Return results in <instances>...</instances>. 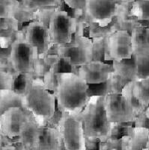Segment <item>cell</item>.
<instances>
[{
	"mask_svg": "<svg viewBox=\"0 0 149 150\" xmlns=\"http://www.w3.org/2000/svg\"><path fill=\"white\" fill-rule=\"evenodd\" d=\"M89 86L74 72H60L54 95L62 112L80 113L89 100Z\"/></svg>",
	"mask_w": 149,
	"mask_h": 150,
	"instance_id": "cell-1",
	"label": "cell"
},
{
	"mask_svg": "<svg viewBox=\"0 0 149 150\" xmlns=\"http://www.w3.org/2000/svg\"><path fill=\"white\" fill-rule=\"evenodd\" d=\"M79 115L83 122L86 140L104 142L112 138L116 124L107 120L105 96H90L88 103Z\"/></svg>",
	"mask_w": 149,
	"mask_h": 150,
	"instance_id": "cell-2",
	"label": "cell"
},
{
	"mask_svg": "<svg viewBox=\"0 0 149 150\" xmlns=\"http://www.w3.org/2000/svg\"><path fill=\"white\" fill-rule=\"evenodd\" d=\"M23 94L26 112L40 127L46 126L56 112L54 93L47 88L43 80L35 79L27 84Z\"/></svg>",
	"mask_w": 149,
	"mask_h": 150,
	"instance_id": "cell-3",
	"label": "cell"
},
{
	"mask_svg": "<svg viewBox=\"0 0 149 150\" xmlns=\"http://www.w3.org/2000/svg\"><path fill=\"white\" fill-rule=\"evenodd\" d=\"M57 129L64 150H87L86 139L79 113L62 112Z\"/></svg>",
	"mask_w": 149,
	"mask_h": 150,
	"instance_id": "cell-4",
	"label": "cell"
},
{
	"mask_svg": "<svg viewBox=\"0 0 149 150\" xmlns=\"http://www.w3.org/2000/svg\"><path fill=\"white\" fill-rule=\"evenodd\" d=\"M57 55L71 66L80 67L93 61V44L89 38L76 33L71 42L58 46Z\"/></svg>",
	"mask_w": 149,
	"mask_h": 150,
	"instance_id": "cell-5",
	"label": "cell"
},
{
	"mask_svg": "<svg viewBox=\"0 0 149 150\" xmlns=\"http://www.w3.org/2000/svg\"><path fill=\"white\" fill-rule=\"evenodd\" d=\"M48 28L53 45H63L71 41L76 34L77 23L76 19L64 11H56L51 14Z\"/></svg>",
	"mask_w": 149,
	"mask_h": 150,
	"instance_id": "cell-6",
	"label": "cell"
},
{
	"mask_svg": "<svg viewBox=\"0 0 149 150\" xmlns=\"http://www.w3.org/2000/svg\"><path fill=\"white\" fill-rule=\"evenodd\" d=\"M37 58L36 50L25 40L15 41L11 45V67L17 75L33 74Z\"/></svg>",
	"mask_w": 149,
	"mask_h": 150,
	"instance_id": "cell-7",
	"label": "cell"
},
{
	"mask_svg": "<svg viewBox=\"0 0 149 150\" xmlns=\"http://www.w3.org/2000/svg\"><path fill=\"white\" fill-rule=\"evenodd\" d=\"M107 120L114 124L134 122L136 113L131 101L121 93H109L105 96Z\"/></svg>",
	"mask_w": 149,
	"mask_h": 150,
	"instance_id": "cell-8",
	"label": "cell"
},
{
	"mask_svg": "<svg viewBox=\"0 0 149 150\" xmlns=\"http://www.w3.org/2000/svg\"><path fill=\"white\" fill-rule=\"evenodd\" d=\"M125 4L122 0H87L85 12L88 18L99 24H107Z\"/></svg>",
	"mask_w": 149,
	"mask_h": 150,
	"instance_id": "cell-9",
	"label": "cell"
},
{
	"mask_svg": "<svg viewBox=\"0 0 149 150\" xmlns=\"http://www.w3.org/2000/svg\"><path fill=\"white\" fill-rule=\"evenodd\" d=\"M133 56L131 36L127 30H119L109 38L105 56L108 59L121 62Z\"/></svg>",
	"mask_w": 149,
	"mask_h": 150,
	"instance_id": "cell-10",
	"label": "cell"
},
{
	"mask_svg": "<svg viewBox=\"0 0 149 150\" xmlns=\"http://www.w3.org/2000/svg\"><path fill=\"white\" fill-rule=\"evenodd\" d=\"M30 119L31 115L20 108L7 110L0 116V134L11 140L18 137L24 124Z\"/></svg>",
	"mask_w": 149,
	"mask_h": 150,
	"instance_id": "cell-11",
	"label": "cell"
},
{
	"mask_svg": "<svg viewBox=\"0 0 149 150\" xmlns=\"http://www.w3.org/2000/svg\"><path fill=\"white\" fill-rule=\"evenodd\" d=\"M112 73L109 77L110 93H121L127 83L136 80L133 57L121 62L112 61Z\"/></svg>",
	"mask_w": 149,
	"mask_h": 150,
	"instance_id": "cell-12",
	"label": "cell"
},
{
	"mask_svg": "<svg viewBox=\"0 0 149 150\" xmlns=\"http://www.w3.org/2000/svg\"><path fill=\"white\" fill-rule=\"evenodd\" d=\"M25 41L36 50L37 58L47 56L51 42L49 28L39 21H35L25 27Z\"/></svg>",
	"mask_w": 149,
	"mask_h": 150,
	"instance_id": "cell-13",
	"label": "cell"
},
{
	"mask_svg": "<svg viewBox=\"0 0 149 150\" xmlns=\"http://www.w3.org/2000/svg\"><path fill=\"white\" fill-rule=\"evenodd\" d=\"M112 71L111 65L96 60L78 67L77 74L88 85H98L109 79Z\"/></svg>",
	"mask_w": 149,
	"mask_h": 150,
	"instance_id": "cell-14",
	"label": "cell"
},
{
	"mask_svg": "<svg viewBox=\"0 0 149 150\" xmlns=\"http://www.w3.org/2000/svg\"><path fill=\"white\" fill-rule=\"evenodd\" d=\"M149 129L143 127H130L122 137L124 150H143L145 148Z\"/></svg>",
	"mask_w": 149,
	"mask_h": 150,
	"instance_id": "cell-15",
	"label": "cell"
},
{
	"mask_svg": "<svg viewBox=\"0 0 149 150\" xmlns=\"http://www.w3.org/2000/svg\"><path fill=\"white\" fill-rule=\"evenodd\" d=\"M62 141L57 128L40 127L35 150H61Z\"/></svg>",
	"mask_w": 149,
	"mask_h": 150,
	"instance_id": "cell-16",
	"label": "cell"
},
{
	"mask_svg": "<svg viewBox=\"0 0 149 150\" xmlns=\"http://www.w3.org/2000/svg\"><path fill=\"white\" fill-rule=\"evenodd\" d=\"M131 36L133 55L149 56V26L139 24L131 30Z\"/></svg>",
	"mask_w": 149,
	"mask_h": 150,
	"instance_id": "cell-17",
	"label": "cell"
},
{
	"mask_svg": "<svg viewBox=\"0 0 149 150\" xmlns=\"http://www.w3.org/2000/svg\"><path fill=\"white\" fill-rule=\"evenodd\" d=\"M39 129L40 126L32 118L24 124L18 137L23 150H35L39 137Z\"/></svg>",
	"mask_w": 149,
	"mask_h": 150,
	"instance_id": "cell-18",
	"label": "cell"
},
{
	"mask_svg": "<svg viewBox=\"0 0 149 150\" xmlns=\"http://www.w3.org/2000/svg\"><path fill=\"white\" fill-rule=\"evenodd\" d=\"M12 108H20L26 111L24 94L14 89H0V116Z\"/></svg>",
	"mask_w": 149,
	"mask_h": 150,
	"instance_id": "cell-19",
	"label": "cell"
},
{
	"mask_svg": "<svg viewBox=\"0 0 149 150\" xmlns=\"http://www.w3.org/2000/svg\"><path fill=\"white\" fill-rule=\"evenodd\" d=\"M132 92L139 105L145 110L149 106V78L133 81Z\"/></svg>",
	"mask_w": 149,
	"mask_h": 150,
	"instance_id": "cell-20",
	"label": "cell"
},
{
	"mask_svg": "<svg viewBox=\"0 0 149 150\" xmlns=\"http://www.w3.org/2000/svg\"><path fill=\"white\" fill-rule=\"evenodd\" d=\"M60 61L58 55H48L40 58H37L35 62L34 72L38 75L44 76L51 68L57 65Z\"/></svg>",
	"mask_w": 149,
	"mask_h": 150,
	"instance_id": "cell-21",
	"label": "cell"
},
{
	"mask_svg": "<svg viewBox=\"0 0 149 150\" xmlns=\"http://www.w3.org/2000/svg\"><path fill=\"white\" fill-rule=\"evenodd\" d=\"M131 14L137 21L149 22V0H135L131 4Z\"/></svg>",
	"mask_w": 149,
	"mask_h": 150,
	"instance_id": "cell-22",
	"label": "cell"
},
{
	"mask_svg": "<svg viewBox=\"0 0 149 150\" xmlns=\"http://www.w3.org/2000/svg\"><path fill=\"white\" fill-rule=\"evenodd\" d=\"M135 62L136 80L149 78V56H133Z\"/></svg>",
	"mask_w": 149,
	"mask_h": 150,
	"instance_id": "cell-23",
	"label": "cell"
},
{
	"mask_svg": "<svg viewBox=\"0 0 149 150\" xmlns=\"http://www.w3.org/2000/svg\"><path fill=\"white\" fill-rule=\"evenodd\" d=\"M61 0H23V5L27 10H37L56 8L60 5Z\"/></svg>",
	"mask_w": 149,
	"mask_h": 150,
	"instance_id": "cell-24",
	"label": "cell"
},
{
	"mask_svg": "<svg viewBox=\"0 0 149 150\" xmlns=\"http://www.w3.org/2000/svg\"><path fill=\"white\" fill-rule=\"evenodd\" d=\"M59 63L53 66L50 70L45 74L44 76V83L49 90L55 93L57 88L58 83H59V73L58 71L59 70Z\"/></svg>",
	"mask_w": 149,
	"mask_h": 150,
	"instance_id": "cell-25",
	"label": "cell"
},
{
	"mask_svg": "<svg viewBox=\"0 0 149 150\" xmlns=\"http://www.w3.org/2000/svg\"><path fill=\"white\" fill-rule=\"evenodd\" d=\"M17 0H0V21L14 17Z\"/></svg>",
	"mask_w": 149,
	"mask_h": 150,
	"instance_id": "cell-26",
	"label": "cell"
},
{
	"mask_svg": "<svg viewBox=\"0 0 149 150\" xmlns=\"http://www.w3.org/2000/svg\"><path fill=\"white\" fill-rule=\"evenodd\" d=\"M15 76L0 69V89H14Z\"/></svg>",
	"mask_w": 149,
	"mask_h": 150,
	"instance_id": "cell-27",
	"label": "cell"
},
{
	"mask_svg": "<svg viewBox=\"0 0 149 150\" xmlns=\"http://www.w3.org/2000/svg\"><path fill=\"white\" fill-rule=\"evenodd\" d=\"M68 7L77 11H85L87 0H64Z\"/></svg>",
	"mask_w": 149,
	"mask_h": 150,
	"instance_id": "cell-28",
	"label": "cell"
},
{
	"mask_svg": "<svg viewBox=\"0 0 149 150\" xmlns=\"http://www.w3.org/2000/svg\"><path fill=\"white\" fill-rule=\"evenodd\" d=\"M2 150H20V149L13 145H3L2 147Z\"/></svg>",
	"mask_w": 149,
	"mask_h": 150,
	"instance_id": "cell-29",
	"label": "cell"
},
{
	"mask_svg": "<svg viewBox=\"0 0 149 150\" xmlns=\"http://www.w3.org/2000/svg\"><path fill=\"white\" fill-rule=\"evenodd\" d=\"M145 114L146 117H147V119L148 120V121H149V106L147 108H146L145 110Z\"/></svg>",
	"mask_w": 149,
	"mask_h": 150,
	"instance_id": "cell-30",
	"label": "cell"
},
{
	"mask_svg": "<svg viewBox=\"0 0 149 150\" xmlns=\"http://www.w3.org/2000/svg\"><path fill=\"white\" fill-rule=\"evenodd\" d=\"M2 146H3V137L0 134V150H2Z\"/></svg>",
	"mask_w": 149,
	"mask_h": 150,
	"instance_id": "cell-31",
	"label": "cell"
},
{
	"mask_svg": "<svg viewBox=\"0 0 149 150\" xmlns=\"http://www.w3.org/2000/svg\"><path fill=\"white\" fill-rule=\"evenodd\" d=\"M124 3H133L135 0H122Z\"/></svg>",
	"mask_w": 149,
	"mask_h": 150,
	"instance_id": "cell-32",
	"label": "cell"
},
{
	"mask_svg": "<svg viewBox=\"0 0 149 150\" xmlns=\"http://www.w3.org/2000/svg\"><path fill=\"white\" fill-rule=\"evenodd\" d=\"M145 149H146L149 150V134H148V137L147 143H146V146H145Z\"/></svg>",
	"mask_w": 149,
	"mask_h": 150,
	"instance_id": "cell-33",
	"label": "cell"
},
{
	"mask_svg": "<svg viewBox=\"0 0 149 150\" xmlns=\"http://www.w3.org/2000/svg\"><path fill=\"white\" fill-rule=\"evenodd\" d=\"M143 150H148V149H145H145H143Z\"/></svg>",
	"mask_w": 149,
	"mask_h": 150,
	"instance_id": "cell-34",
	"label": "cell"
}]
</instances>
